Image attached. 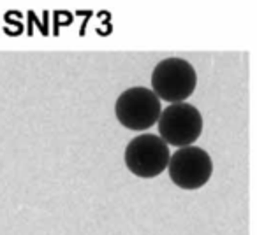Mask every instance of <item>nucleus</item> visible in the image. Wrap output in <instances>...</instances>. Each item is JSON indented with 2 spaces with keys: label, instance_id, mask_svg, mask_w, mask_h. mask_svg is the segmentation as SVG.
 Listing matches in <instances>:
<instances>
[{
  "label": "nucleus",
  "instance_id": "obj_1",
  "mask_svg": "<svg viewBox=\"0 0 257 235\" xmlns=\"http://www.w3.org/2000/svg\"><path fill=\"white\" fill-rule=\"evenodd\" d=\"M197 74L183 58H166L155 65L152 72V92L159 100L169 104L185 102L194 93Z\"/></svg>",
  "mask_w": 257,
  "mask_h": 235
},
{
  "label": "nucleus",
  "instance_id": "obj_2",
  "mask_svg": "<svg viewBox=\"0 0 257 235\" xmlns=\"http://www.w3.org/2000/svg\"><path fill=\"white\" fill-rule=\"evenodd\" d=\"M161 100L152 90L145 86H134L121 93L114 104V114L118 122L128 130L143 132L157 123L161 116Z\"/></svg>",
  "mask_w": 257,
  "mask_h": 235
},
{
  "label": "nucleus",
  "instance_id": "obj_3",
  "mask_svg": "<svg viewBox=\"0 0 257 235\" xmlns=\"http://www.w3.org/2000/svg\"><path fill=\"white\" fill-rule=\"evenodd\" d=\"M157 123L161 139L176 148L192 146L203 132L201 112L187 102L169 104L161 110Z\"/></svg>",
  "mask_w": 257,
  "mask_h": 235
},
{
  "label": "nucleus",
  "instance_id": "obj_4",
  "mask_svg": "<svg viewBox=\"0 0 257 235\" xmlns=\"http://www.w3.org/2000/svg\"><path fill=\"white\" fill-rule=\"evenodd\" d=\"M169 148L155 134H141L125 148V165L134 176L143 179L157 178L168 168Z\"/></svg>",
  "mask_w": 257,
  "mask_h": 235
},
{
  "label": "nucleus",
  "instance_id": "obj_5",
  "mask_svg": "<svg viewBox=\"0 0 257 235\" xmlns=\"http://www.w3.org/2000/svg\"><path fill=\"white\" fill-rule=\"evenodd\" d=\"M169 178L178 188L197 190L208 182L213 172L211 156L197 146H185L169 156Z\"/></svg>",
  "mask_w": 257,
  "mask_h": 235
}]
</instances>
